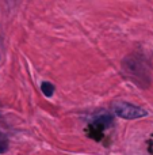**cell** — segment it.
<instances>
[{
  "label": "cell",
  "instance_id": "6da1fadb",
  "mask_svg": "<svg viewBox=\"0 0 153 155\" xmlns=\"http://www.w3.org/2000/svg\"><path fill=\"white\" fill-rule=\"evenodd\" d=\"M113 110L118 117L125 118V120H136V118H141L148 116V112L145 109L126 104V102H115L113 105Z\"/></svg>",
  "mask_w": 153,
  "mask_h": 155
},
{
  "label": "cell",
  "instance_id": "7a4b0ae2",
  "mask_svg": "<svg viewBox=\"0 0 153 155\" xmlns=\"http://www.w3.org/2000/svg\"><path fill=\"white\" fill-rule=\"evenodd\" d=\"M123 68H125V72L129 74V76L136 78V74H137V79H141V82H142L144 78L148 80L146 72H145V70H144V67H142V63L134 60L133 57H127V59L123 61Z\"/></svg>",
  "mask_w": 153,
  "mask_h": 155
},
{
  "label": "cell",
  "instance_id": "3957f363",
  "mask_svg": "<svg viewBox=\"0 0 153 155\" xmlns=\"http://www.w3.org/2000/svg\"><path fill=\"white\" fill-rule=\"evenodd\" d=\"M41 90H42V93L45 97H52L56 88H54V86L50 82H43L42 84H41Z\"/></svg>",
  "mask_w": 153,
  "mask_h": 155
},
{
  "label": "cell",
  "instance_id": "277c9868",
  "mask_svg": "<svg viewBox=\"0 0 153 155\" xmlns=\"http://www.w3.org/2000/svg\"><path fill=\"white\" fill-rule=\"evenodd\" d=\"M8 150V139L2 131H0V154L5 153Z\"/></svg>",
  "mask_w": 153,
  "mask_h": 155
}]
</instances>
